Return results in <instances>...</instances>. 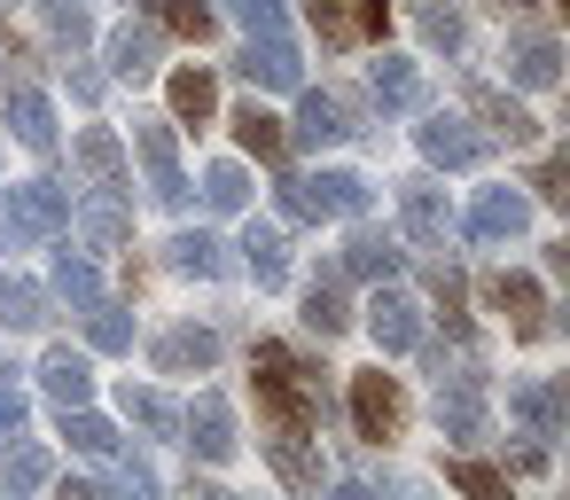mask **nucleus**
Instances as JSON below:
<instances>
[{
	"mask_svg": "<svg viewBox=\"0 0 570 500\" xmlns=\"http://www.w3.org/2000/svg\"><path fill=\"white\" fill-rule=\"evenodd\" d=\"M250 367H258V406L274 414V430L313 438V430L328 422V391H321V367H313V360H297L289 344H258Z\"/></svg>",
	"mask_w": 570,
	"mask_h": 500,
	"instance_id": "obj_1",
	"label": "nucleus"
},
{
	"mask_svg": "<svg viewBox=\"0 0 570 500\" xmlns=\"http://www.w3.org/2000/svg\"><path fill=\"white\" fill-rule=\"evenodd\" d=\"M438 422H445V438H484L492 430V414H484V375L461 360V367H445L438 360Z\"/></svg>",
	"mask_w": 570,
	"mask_h": 500,
	"instance_id": "obj_2",
	"label": "nucleus"
},
{
	"mask_svg": "<svg viewBox=\"0 0 570 500\" xmlns=\"http://www.w3.org/2000/svg\"><path fill=\"white\" fill-rule=\"evenodd\" d=\"M352 430H360L367 445H391V438L406 430V399H399V383H391L383 367L352 375Z\"/></svg>",
	"mask_w": 570,
	"mask_h": 500,
	"instance_id": "obj_3",
	"label": "nucleus"
},
{
	"mask_svg": "<svg viewBox=\"0 0 570 500\" xmlns=\"http://www.w3.org/2000/svg\"><path fill=\"white\" fill-rule=\"evenodd\" d=\"M134 149H141L149 196L180 212V204H188V173H180V141H173V126H165V118H141V126H134Z\"/></svg>",
	"mask_w": 570,
	"mask_h": 500,
	"instance_id": "obj_4",
	"label": "nucleus"
},
{
	"mask_svg": "<svg viewBox=\"0 0 570 500\" xmlns=\"http://www.w3.org/2000/svg\"><path fill=\"white\" fill-rule=\"evenodd\" d=\"M235 71H243L250 87H274V95H289V87L305 79V63H297V48H289L282 32H250V48L235 56Z\"/></svg>",
	"mask_w": 570,
	"mask_h": 500,
	"instance_id": "obj_5",
	"label": "nucleus"
},
{
	"mask_svg": "<svg viewBox=\"0 0 570 500\" xmlns=\"http://www.w3.org/2000/svg\"><path fill=\"white\" fill-rule=\"evenodd\" d=\"M414 141H422V157H430L438 173H469V165L484 157V141H476L461 118H445V110H438V118H422V126H414Z\"/></svg>",
	"mask_w": 570,
	"mask_h": 500,
	"instance_id": "obj_6",
	"label": "nucleus"
},
{
	"mask_svg": "<svg viewBox=\"0 0 570 500\" xmlns=\"http://www.w3.org/2000/svg\"><path fill=\"white\" fill-rule=\"evenodd\" d=\"M9 204H17V219H24V235H32V243H56V235L71 227V204H63V188H56V180H17V188H9Z\"/></svg>",
	"mask_w": 570,
	"mask_h": 500,
	"instance_id": "obj_7",
	"label": "nucleus"
},
{
	"mask_svg": "<svg viewBox=\"0 0 570 500\" xmlns=\"http://www.w3.org/2000/svg\"><path fill=\"white\" fill-rule=\"evenodd\" d=\"M399 227H406L422 251H438L445 227H453V219H445V188H438V180H399Z\"/></svg>",
	"mask_w": 570,
	"mask_h": 500,
	"instance_id": "obj_8",
	"label": "nucleus"
},
{
	"mask_svg": "<svg viewBox=\"0 0 570 500\" xmlns=\"http://www.w3.org/2000/svg\"><path fill=\"white\" fill-rule=\"evenodd\" d=\"M484 297L508 313V329H515L523 344H531V336H547V297H539V282H531V274H492V282H484Z\"/></svg>",
	"mask_w": 570,
	"mask_h": 500,
	"instance_id": "obj_9",
	"label": "nucleus"
},
{
	"mask_svg": "<svg viewBox=\"0 0 570 500\" xmlns=\"http://www.w3.org/2000/svg\"><path fill=\"white\" fill-rule=\"evenodd\" d=\"M180 430H188V445H196L204 461H235V406H227L219 391H204V399L180 414Z\"/></svg>",
	"mask_w": 570,
	"mask_h": 500,
	"instance_id": "obj_10",
	"label": "nucleus"
},
{
	"mask_svg": "<svg viewBox=\"0 0 570 500\" xmlns=\"http://www.w3.org/2000/svg\"><path fill=\"white\" fill-rule=\"evenodd\" d=\"M352 134H360V110L344 95H305L297 102V141L305 149H328V141H352Z\"/></svg>",
	"mask_w": 570,
	"mask_h": 500,
	"instance_id": "obj_11",
	"label": "nucleus"
},
{
	"mask_svg": "<svg viewBox=\"0 0 570 500\" xmlns=\"http://www.w3.org/2000/svg\"><path fill=\"white\" fill-rule=\"evenodd\" d=\"M523 227H531V204H523L515 188H484V196L469 204V235H476V243H515Z\"/></svg>",
	"mask_w": 570,
	"mask_h": 500,
	"instance_id": "obj_12",
	"label": "nucleus"
},
{
	"mask_svg": "<svg viewBox=\"0 0 570 500\" xmlns=\"http://www.w3.org/2000/svg\"><path fill=\"white\" fill-rule=\"evenodd\" d=\"M126 235H134L126 188H95V196L79 204V243H87V251H126Z\"/></svg>",
	"mask_w": 570,
	"mask_h": 500,
	"instance_id": "obj_13",
	"label": "nucleus"
},
{
	"mask_svg": "<svg viewBox=\"0 0 570 500\" xmlns=\"http://www.w3.org/2000/svg\"><path fill=\"white\" fill-rule=\"evenodd\" d=\"M399 235H383V227H352V243H344V266L336 274H352V282H391L399 274Z\"/></svg>",
	"mask_w": 570,
	"mask_h": 500,
	"instance_id": "obj_14",
	"label": "nucleus"
},
{
	"mask_svg": "<svg viewBox=\"0 0 570 500\" xmlns=\"http://www.w3.org/2000/svg\"><path fill=\"white\" fill-rule=\"evenodd\" d=\"M367 336H375L383 352H414V344H422V313H414V297L375 290V305H367Z\"/></svg>",
	"mask_w": 570,
	"mask_h": 500,
	"instance_id": "obj_15",
	"label": "nucleus"
},
{
	"mask_svg": "<svg viewBox=\"0 0 570 500\" xmlns=\"http://www.w3.org/2000/svg\"><path fill=\"white\" fill-rule=\"evenodd\" d=\"M149 360H157L165 375H204V367H219V336H212V329H165V336L149 344Z\"/></svg>",
	"mask_w": 570,
	"mask_h": 500,
	"instance_id": "obj_16",
	"label": "nucleus"
},
{
	"mask_svg": "<svg viewBox=\"0 0 570 500\" xmlns=\"http://www.w3.org/2000/svg\"><path fill=\"white\" fill-rule=\"evenodd\" d=\"M157 48H165L157 17H149V24H118V32H110V71H118V79H149V71H157Z\"/></svg>",
	"mask_w": 570,
	"mask_h": 500,
	"instance_id": "obj_17",
	"label": "nucleus"
},
{
	"mask_svg": "<svg viewBox=\"0 0 570 500\" xmlns=\"http://www.w3.org/2000/svg\"><path fill=\"white\" fill-rule=\"evenodd\" d=\"M508 79H515V87H531V95H539V87H554V79H562V48H554L547 32H523V40L508 48Z\"/></svg>",
	"mask_w": 570,
	"mask_h": 500,
	"instance_id": "obj_18",
	"label": "nucleus"
},
{
	"mask_svg": "<svg viewBox=\"0 0 570 500\" xmlns=\"http://www.w3.org/2000/svg\"><path fill=\"white\" fill-rule=\"evenodd\" d=\"M469 102H476V118H484L508 149H531V141H539V118H531L523 102H508V95H492V87H469Z\"/></svg>",
	"mask_w": 570,
	"mask_h": 500,
	"instance_id": "obj_19",
	"label": "nucleus"
},
{
	"mask_svg": "<svg viewBox=\"0 0 570 500\" xmlns=\"http://www.w3.org/2000/svg\"><path fill=\"white\" fill-rule=\"evenodd\" d=\"M305 204H313V219H360L367 212V180L360 173H321V180H305Z\"/></svg>",
	"mask_w": 570,
	"mask_h": 500,
	"instance_id": "obj_20",
	"label": "nucleus"
},
{
	"mask_svg": "<svg viewBox=\"0 0 570 500\" xmlns=\"http://www.w3.org/2000/svg\"><path fill=\"white\" fill-rule=\"evenodd\" d=\"M9 134H17L32 157H48V149H56V110H48L32 87H9Z\"/></svg>",
	"mask_w": 570,
	"mask_h": 500,
	"instance_id": "obj_21",
	"label": "nucleus"
},
{
	"mask_svg": "<svg viewBox=\"0 0 570 500\" xmlns=\"http://www.w3.org/2000/svg\"><path fill=\"white\" fill-rule=\"evenodd\" d=\"M40 383H48V399H56V406H87V391H95V367H87L71 344H56V352L40 360Z\"/></svg>",
	"mask_w": 570,
	"mask_h": 500,
	"instance_id": "obj_22",
	"label": "nucleus"
},
{
	"mask_svg": "<svg viewBox=\"0 0 570 500\" xmlns=\"http://www.w3.org/2000/svg\"><path fill=\"white\" fill-rule=\"evenodd\" d=\"M508 414H515L531 438H554V430H562V383H515V391H508Z\"/></svg>",
	"mask_w": 570,
	"mask_h": 500,
	"instance_id": "obj_23",
	"label": "nucleus"
},
{
	"mask_svg": "<svg viewBox=\"0 0 570 500\" xmlns=\"http://www.w3.org/2000/svg\"><path fill=\"white\" fill-rule=\"evenodd\" d=\"M79 173H87L95 188H126V149H118L110 126H87V134H79Z\"/></svg>",
	"mask_w": 570,
	"mask_h": 500,
	"instance_id": "obj_24",
	"label": "nucleus"
},
{
	"mask_svg": "<svg viewBox=\"0 0 570 500\" xmlns=\"http://www.w3.org/2000/svg\"><path fill=\"white\" fill-rule=\"evenodd\" d=\"M243 266L258 274V290H282L289 282V251H282V227H243Z\"/></svg>",
	"mask_w": 570,
	"mask_h": 500,
	"instance_id": "obj_25",
	"label": "nucleus"
},
{
	"mask_svg": "<svg viewBox=\"0 0 570 500\" xmlns=\"http://www.w3.org/2000/svg\"><path fill=\"white\" fill-rule=\"evenodd\" d=\"M414 32H422V48L461 56V40H469V24H461V0H414Z\"/></svg>",
	"mask_w": 570,
	"mask_h": 500,
	"instance_id": "obj_26",
	"label": "nucleus"
},
{
	"mask_svg": "<svg viewBox=\"0 0 570 500\" xmlns=\"http://www.w3.org/2000/svg\"><path fill=\"white\" fill-rule=\"evenodd\" d=\"M165 251H173V274H188V282H219L227 274V243L219 235H173Z\"/></svg>",
	"mask_w": 570,
	"mask_h": 500,
	"instance_id": "obj_27",
	"label": "nucleus"
},
{
	"mask_svg": "<svg viewBox=\"0 0 570 500\" xmlns=\"http://www.w3.org/2000/svg\"><path fill=\"white\" fill-rule=\"evenodd\" d=\"M305 329H321V336H344V329H352V313H344V274H313V282H305Z\"/></svg>",
	"mask_w": 570,
	"mask_h": 500,
	"instance_id": "obj_28",
	"label": "nucleus"
},
{
	"mask_svg": "<svg viewBox=\"0 0 570 500\" xmlns=\"http://www.w3.org/2000/svg\"><path fill=\"white\" fill-rule=\"evenodd\" d=\"M212 110H219V87H212V71H204V63L173 71V118H188V126H212Z\"/></svg>",
	"mask_w": 570,
	"mask_h": 500,
	"instance_id": "obj_29",
	"label": "nucleus"
},
{
	"mask_svg": "<svg viewBox=\"0 0 570 500\" xmlns=\"http://www.w3.org/2000/svg\"><path fill=\"white\" fill-rule=\"evenodd\" d=\"M235 141H243L250 157H266V165H282V149H289L282 118H274V110H258V102H243V110H235Z\"/></svg>",
	"mask_w": 570,
	"mask_h": 500,
	"instance_id": "obj_30",
	"label": "nucleus"
},
{
	"mask_svg": "<svg viewBox=\"0 0 570 500\" xmlns=\"http://www.w3.org/2000/svg\"><path fill=\"white\" fill-rule=\"evenodd\" d=\"M266 461H274L282 484H321V453H313L297 430H274V438H266Z\"/></svg>",
	"mask_w": 570,
	"mask_h": 500,
	"instance_id": "obj_31",
	"label": "nucleus"
},
{
	"mask_svg": "<svg viewBox=\"0 0 570 500\" xmlns=\"http://www.w3.org/2000/svg\"><path fill=\"white\" fill-rule=\"evenodd\" d=\"M32 9H40V24H48V40H56L63 56H79V48L95 40V17L79 9V0H32Z\"/></svg>",
	"mask_w": 570,
	"mask_h": 500,
	"instance_id": "obj_32",
	"label": "nucleus"
},
{
	"mask_svg": "<svg viewBox=\"0 0 570 500\" xmlns=\"http://www.w3.org/2000/svg\"><path fill=\"white\" fill-rule=\"evenodd\" d=\"M48 469H56V461H48V445H32V438H24V445H0V492H40Z\"/></svg>",
	"mask_w": 570,
	"mask_h": 500,
	"instance_id": "obj_33",
	"label": "nucleus"
},
{
	"mask_svg": "<svg viewBox=\"0 0 570 500\" xmlns=\"http://www.w3.org/2000/svg\"><path fill=\"white\" fill-rule=\"evenodd\" d=\"M375 102H383V110H422V71H414L406 56H383V63H375Z\"/></svg>",
	"mask_w": 570,
	"mask_h": 500,
	"instance_id": "obj_34",
	"label": "nucleus"
},
{
	"mask_svg": "<svg viewBox=\"0 0 570 500\" xmlns=\"http://www.w3.org/2000/svg\"><path fill=\"white\" fill-rule=\"evenodd\" d=\"M126 414H134L149 438H173V430H180V406H173L165 391H149V383H126Z\"/></svg>",
	"mask_w": 570,
	"mask_h": 500,
	"instance_id": "obj_35",
	"label": "nucleus"
},
{
	"mask_svg": "<svg viewBox=\"0 0 570 500\" xmlns=\"http://www.w3.org/2000/svg\"><path fill=\"white\" fill-rule=\"evenodd\" d=\"M63 438H71L79 453H95V461H110V453H118V430H110L102 414H87V406H63Z\"/></svg>",
	"mask_w": 570,
	"mask_h": 500,
	"instance_id": "obj_36",
	"label": "nucleus"
},
{
	"mask_svg": "<svg viewBox=\"0 0 570 500\" xmlns=\"http://www.w3.org/2000/svg\"><path fill=\"white\" fill-rule=\"evenodd\" d=\"M48 321V290L32 282H0V329H40Z\"/></svg>",
	"mask_w": 570,
	"mask_h": 500,
	"instance_id": "obj_37",
	"label": "nucleus"
},
{
	"mask_svg": "<svg viewBox=\"0 0 570 500\" xmlns=\"http://www.w3.org/2000/svg\"><path fill=\"white\" fill-rule=\"evenodd\" d=\"M87 344H95V352H134V321L102 297V305H87Z\"/></svg>",
	"mask_w": 570,
	"mask_h": 500,
	"instance_id": "obj_38",
	"label": "nucleus"
},
{
	"mask_svg": "<svg viewBox=\"0 0 570 500\" xmlns=\"http://www.w3.org/2000/svg\"><path fill=\"white\" fill-rule=\"evenodd\" d=\"M149 17H157V32H180V40H204V32H212V9H204V0H149Z\"/></svg>",
	"mask_w": 570,
	"mask_h": 500,
	"instance_id": "obj_39",
	"label": "nucleus"
},
{
	"mask_svg": "<svg viewBox=\"0 0 570 500\" xmlns=\"http://www.w3.org/2000/svg\"><path fill=\"white\" fill-rule=\"evenodd\" d=\"M305 24H313L328 48H352V40H360V17L344 9V0H305Z\"/></svg>",
	"mask_w": 570,
	"mask_h": 500,
	"instance_id": "obj_40",
	"label": "nucleus"
},
{
	"mask_svg": "<svg viewBox=\"0 0 570 500\" xmlns=\"http://www.w3.org/2000/svg\"><path fill=\"white\" fill-rule=\"evenodd\" d=\"M204 204H212V212H243V204H250V173H243V165H212V173H204Z\"/></svg>",
	"mask_w": 570,
	"mask_h": 500,
	"instance_id": "obj_41",
	"label": "nucleus"
},
{
	"mask_svg": "<svg viewBox=\"0 0 570 500\" xmlns=\"http://www.w3.org/2000/svg\"><path fill=\"white\" fill-rule=\"evenodd\" d=\"M56 290H63L79 313H87V305H102V274H95L87 258H71V251H63V266H56Z\"/></svg>",
	"mask_w": 570,
	"mask_h": 500,
	"instance_id": "obj_42",
	"label": "nucleus"
},
{
	"mask_svg": "<svg viewBox=\"0 0 570 500\" xmlns=\"http://www.w3.org/2000/svg\"><path fill=\"white\" fill-rule=\"evenodd\" d=\"M430 297L445 305V329H461V297H469V282H461V266H453V258H438V266H430Z\"/></svg>",
	"mask_w": 570,
	"mask_h": 500,
	"instance_id": "obj_43",
	"label": "nucleus"
},
{
	"mask_svg": "<svg viewBox=\"0 0 570 500\" xmlns=\"http://www.w3.org/2000/svg\"><path fill=\"white\" fill-rule=\"evenodd\" d=\"M445 477H453L461 492H476V500H500V492H508V477H500V469H484V461H453Z\"/></svg>",
	"mask_w": 570,
	"mask_h": 500,
	"instance_id": "obj_44",
	"label": "nucleus"
},
{
	"mask_svg": "<svg viewBox=\"0 0 570 500\" xmlns=\"http://www.w3.org/2000/svg\"><path fill=\"white\" fill-rule=\"evenodd\" d=\"M531 196H539V204H570V157H547V165L531 173Z\"/></svg>",
	"mask_w": 570,
	"mask_h": 500,
	"instance_id": "obj_45",
	"label": "nucleus"
},
{
	"mask_svg": "<svg viewBox=\"0 0 570 500\" xmlns=\"http://www.w3.org/2000/svg\"><path fill=\"white\" fill-rule=\"evenodd\" d=\"M24 430V383H17V367H0V438H17Z\"/></svg>",
	"mask_w": 570,
	"mask_h": 500,
	"instance_id": "obj_46",
	"label": "nucleus"
},
{
	"mask_svg": "<svg viewBox=\"0 0 570 500\" xmlns=\"http://www.w3.org/2000/svg\"><path fill=\"white\" fill-rule=\"evenodd\" d=\"M235 17L250 32H282V0H235Z\"/></svg>",
	"mask_w": 570,
	"mask_h": 500,
	"instance_id": "obj_47",
	"label": "nucleus"
},
{
	"mask_svg": "<svg viewBox=\"0 0 570 500\" xmlns=\"http://www.w3.org/2000/svg\"><path fill=\"white\" fill-rule=\"evenodd\" d=\"M274 196H282V219H313V204H305V180H282Z\"/></svg>",
	"mask_w": 570,
	"mask_h": 500,
	"instance_id": "obj_48",
	"label": "nucleus"
},
{
	"mask_svg": "<svg viewBox=\"0 0 570 500\" xmlns=\"http://www.w3.org/2000/svg\"><path fill=\"white\" fill-rule=\"evenodd\" d=\"M352 17H360V40H375V32H383V17H391V0H360Z\"/></svg>",
	"mask_w": 570,
	"mask_h": 500,
	"instance_id": "obj_49",
	"label": "nucleus"
},
{
	"mask_svg": "<svg viewBox=\"0 0 570 500\" xmlns=\"http://www.w3.org/2000/svg\"><path fill=\"white\" fill-rule=\"evenodd\" d=\"M0 243H9V251H24L32 235H24V219H17V204H0Z\"/></svg>",
	"mask_w": 570,
	"mask_h": 500,
	"instance_id": "obj_50",
	"label": "nucleus"
},
{
	"mask_svg": "<svg viewBox=\"0 0 570 500\" xmlns=\"http://www.w3.org/2000/svg\"><path fill=\"white\" fill-rule=\"evenodd\" d=\"M63 79H71V95H79V102H95V95H102V79H95V71H71V63H63Z\"/></svg>",
	"mask_w": 570,
	"mask_h": 500,
	"instance_id": "obj_51",
	"label": "nucleus"
},
{
	"mask_svg": "<svg viewBox=\"0 0 570 500\" xmlns=\"http://www.w3.org/2000/svg\"><path fill=\"white\" fill-rule=\"evenodd\" d=\"M492 9H500V17H523V9H531V0H492Z\"/></svg>",
	"mask_w": 570,
	"mask_h": 500,
	"instance_id": "obj_52",
	"label": "nucleus"
},
{
	"mask_svg": "<svg viewBox=\"0 0 570 500\" xmlns=\"http://www.w3.org/2000/svg\"><path fill=\"white\" fill-rule=\"evenodd\" d=\"M0 17H9V0H0Z\"/></svg>",
	"mask_w": 570,
	"mask_h": 500,
	"instance_id": "obj_53",
	"label": "nucleus"
}]
</instances>
